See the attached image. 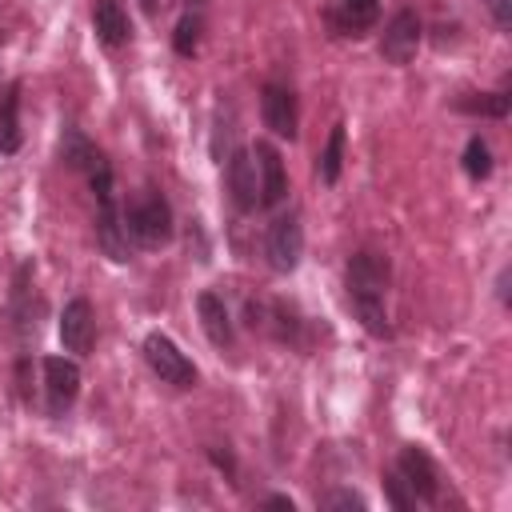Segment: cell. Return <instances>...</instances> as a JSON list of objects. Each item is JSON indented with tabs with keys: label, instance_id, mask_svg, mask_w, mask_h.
<instances>
[{
	"label": "cell",
	"instance_id": "cell-21",
	"mask_svg": "<svg viewBox=\"0 0 512 512\" xmlns=\"http://www.w3.org/2000/svg\"><path fill=\"white\" fill-rule=\"evenodd\" d=\"M464 172H468L472 180L492 176V152H488V144H484L480 136H472V140L464 144Z\"/></svg>",
	"mask_w": 512,
	"mask_h": 512
},
{
	"label": "cell",
	"instance_id": "cell-3",
	"mask_svg": "<svg viewBox=\"0 0 512 512\" xmlns=\"http://www.w3.org/2000/svg\"><path fill=\"white\" fill-rule=\"evenodd\" d=\"M144 360H148V368H152L164 384L192 388V384L200 380L196 364H192V360L176 348V340H168L164 332H148V336H144Z\"/></svg>",
	"mask_w": 512,
	"mask_h": 512
},
{
	"label": "cell",
	"instance_id": "cell-10",
	"mask_svg": "<svg viewBox=\"0 0 512 512\" xmlns=\"http://www.w3.org/2000/svg\"><path fill=\"white\" fill-rule=\"evenodd\" d=\"M92 340H96V320H92V304L84 296H72L60 312V344L64 352H76V356H88L92 352Z\"/></svg>",
	"mask_w": 512,
	"mask_h": 512
},
{
	"label": "cell",
	"instance_id": "cell-25",
	"mask_svg": "<svg viewBox=\"0 0 512 512\" xmlns=\"http://www.w3.org/2000/svg\"><path fill=\"white\" fill-rule=\"evenodd\" d=\"M260 508H288V512H292V508H296V500H292V496H264V500H260Z\"/></svg>",
	"mask_w": 512,
	"mask_h": 512
},
{
	"label": "cell",
	"instance_id": "cell-7",
	"mask_svg": "<svg viewBox=\"0 0 512 512\" xmlns=\"http://www.w3.org/2000/svg\"><path fill=\"white\" fill-rule=\"evenodd\" d=\"M388 276H392V264L384 252H356L348 260V296H384L388 292Z\"/></svg>",
	"mask_w": 512,
	"mask_h": 512
},
{
	"label": "cell",
	"instance_id": "cell-5",
	"mask_svg": "<svg viewBox=\"0 0 512 512\" xmlns=\"http://www.w3.org/2000/svg\"><path fill=\"white\" fill-rule=\"evenodd\" d=\"M44 396L52 416L68 412L72 400L80 396V364L68 356H44Z\"/></svg>",
	"mask_w": 512,
	"mask_h": 512
},
{
	"label": "cell",
	"instance_id": "cell-26",
	"mask_svg": "<svg viewBox=\"0 0 512 512\" xmlns=\"http://www.w3.org/2000/svg\"><path fill=\"white\" fill-rule=\"evenodd\" d=\"M140 8H144L148 16H156V12H160V0H140Z\"/></svg>",
	"mask_w": 512,
	"mask_h": 512
},
{
	"label": "cell",
	"instance_id": "cell-17",
	"mask_svg": "<svg viewBox=\"0 0 512 512\" xmlns=\"http://www.w3.org/2000/svg\"><path fill=\"white\" fill-rule=\"evenodd\" d=\"M60 156H64V164L68 168H76V172H92L96 164H104V156H100V148L84 136V132H76L72 124L64 128V140H60Z\"/></svg>",
	"mask_w": 512,
	"mask_h": 512
},
{
	"label": "cell",
	"instance_id": "cell-23",
	"mask_svg": "<svg viewBox=\"0 0 512 512\" xmlns=\"http://www.w3.org/2000/svg\"><path fill=\"white\" fill-rule=\"evenodd\" d=\"M320 508H324V512H332V508H368V500H364L360 492H348V488H340V492H328V496H320Z\"/></svg>",
	"mask_w": 512,
	"mask_h": 512
},
{
	"label": "cell",
	"instance_id": "cell-14",
	"mask_svg": "<svg viewBox=\"0 0 512 512\" xmlns=\"http://www.w3.org/2000/svg\"><path fill=\"white\" fill-rule=\"evenodd\" d=\"M92 28L104 48H124L132 36V24L120 8V0H92Z\"/></svg>",
	"mask_w": 512,
	"mask_h": 512
},
{
	"label": "cell",
	"instance_id": "cell-6",
	"mask_svg": "<svg viewBox=\"0 0 512 512\" xmlns=\"http://www.w3.org/2000/svg\"><path fill=\"white\" fill-rule=\"evenodd\" d=\"M420 20H416V12L412 8H400L388 24H384V36H380V56L388 60V64H408L412 56H416V48H420Z\"/></svg>",
	"mask_w": 512,
	"mask_h": 512
},
{
	"label": "cell",
	"instance_id": "cell-9",
	"mask_svg": "<svg viewBox=\"0 0 512 512\" xmlns=\"http://www.w3.org/2000/svg\"><path fill=\"white\" fill-rule=\"evenodd\" d=\"M260 116H264V124H268L276 136L296 140L300 108H296L292 88H284V84H264V88H260Z\"/></svg>",
	"mask_w": 512,
	"mask_h": 512
},
{
	"label": "cell",
	"instance_id": "cell-8",
	"mask_svg": "<svg viewBox=\"0 0 512 512\" xmlns=\"http://www.w3.org/2000/svg\"><path fill=\"white\" fill-rule=\"evenodd\" d=\"M396 472L408 480V488H412L416 500H424V504H436L440 500V472H436V464H432V456L424 448H416V444L400 448Z\"/></svg>",
	"mask_w": 512,
	"mask_h": 512
},
{
	"label": "cell",
	"instance_id": "cell-20",
	"mask_svg": "<svg viewBox=\"0 0 512 512\" xmlns=\"http://www.w3.org/2000/svg\"><path fill=\"white\" fill-rule=\"evenodd\" d=\"M172 48H176L180 56H196V48H200V12L180 16V24H176V32H172Z\"/></svg>",
	"mask_w": 512,
	"mask_h": 512
},
{
	"label": "cell",
	"instance_id": "cell-2",
	"mask_svg": "<svg viewBox=\"0 0 512 512\" xmlns=\"http://www.w3.org/2000/svg\"><path fill=\"white\" fill-rule=\"evenodd\" d=\"M120 220H124V232H128V240L132 244H140V248H164L168 240H172V232H176V224H172V204L160 196V192H144V196H136L124 212H120Z\"/></svg>",
	"mask_w": 512,
	"mask_h": 512
},
{
	"label": "cell",
	"instance_id": "cell-1",
	"mask_svg": "<svg viewBox=\"0 0 512 512\" xmlns=\"http://www.w3.org/2000/svg\"><path fill=\"white\" fill-rule=\"evenodd\" d=\"M88 180H92V196H96V244L104 248L108 260L124 264L128 260V232H124V220H120V208H116V184H112L108 160L96 164L88 172Z\"/></svg>",
	"mask_w": 512,
	"mask_h": 512
},
{
	"label": "cell",
	"instance_id": "cell-4",
	"mask_svg": "<svg viewBox=\"0 0 512 512\" xmlns=\"http://www.w3.org/2000/svg\"><path fill=\"white\" fill-rule=\"evenodd\" d=\"M264 256H268V268L272 272H296V264L304 256V228H300V216L296 212H284V216H276L268 224Z\"/></svg>",
	"mask_w": 512,
	"mask_h": 512
},
{
	"label": "cell",
	"instance_id": "cell-13",
	"mask_svg": "<svg viewBox=\"0 0 512 512\" xmlns=\"http://www.w3.org/2000/svg\"><path fill=\"white\" fill-rule=\"evenodd\" d=\"M328 20L340 36H364L380 20V0H332Z\"/></svg>",
	"mask_w": 512,
	"mask_h": 512
},
{
	"label": "cell",
	"instance_id": "cell-22",
	"mask_svg": "<svg viewBox=\"0 0 512 512\" xmlns=\"http://www.w3.org/2000/svg\"><path fill=\"white\" fill-rule=\"evenodd\" d=\"M384 492H388L392 508H416V496H412V488L400 472H384Z\"/></svg>",
	"mask_w": 512,
	"mask_h": 512
},
{
	"label": "cell",
	"instance_id": "cell-18",
	"mask_svg": "<svg viewBox=\"0 0 512 512\" xmlns=\"http://www.w3.org/2000/svg\"><path fill=\"white\" fill-rule=\"evenodd\" d=\"M340 164H344V124H332L320 156H316V176L324 184H336L340 180Z\"/></svg>",
	"mask_w": 512,
	"mask_h": 512
},
{
	"label": "cell",
	"instance_id": "cell-19",
	"mask_svg": "<svg viewBox=\"0 0 512 512\" xmlns=\"http://www.w3.org/2000/svg\"><path fill=\"white\" fill-rule=\"evenodd\" d=\"M456 108H460V112H480V116H496V120H504L508 108H512V92L500 88V92H488V96H480V100H460Z\"/></svg>",
	"mask_w": 512,
	"mask_h": 512
},
{
	"label": "cell",
	"instance_id": "cell-12",
	"mask_svg": "<svg viewBox=\"0 0 512 512\" xmlns=\"http://www.w3.org/2000/svg\"><path fill=\"white\" fill-rule=\"evenodd\" d=\"M224 176H228L232 204H236L240 212L260 208V176H256V160H252V152H232Z\"/></svg>",
	"mask_w": 512,
	"mask_h": 512
},
{
	"label": "cell",
	"instance_id": "cell-11",
	"mask_svg": "<svg viewBox=\"0 0 512 512\" xmlns=\"http://www.w3.org/2000/svg\"><path fill=\"white\" fill-rule=\"evenodd\" d=\"M252 156H256V176H260V208H276V204L288 196L284 156H280L276 144H268V140H256Z\"/></svg>",
	"mask_w": 512,
	"mask_h": 512
},
{
	"label": "cell",
	"instance_id": "cell-24",
	"mask_svg": "<svg viewBox=\"0 0 512 512\" xmlns=\"http://www.w3.org/2000/svg\"><path fill=\"white\" fill-rule=\"evenodd\" d=\"M484 4H488V12H492L496 28L508 32V28H512V0H484Z\"/></svg>",
	"mask_w": 512,
	"mask_h": 512
},
{
	"label": "cell",
	"instance_id": "cell-16",
	"mask_svg": "<svg viewBox=\"0 0 512 512\" xmlns=\"http://www.w3.org/2000/svg\"><path fill=\"white\" fill-rule=\"evenodd\" d=\"M20 140H24V132H20V84L12 80L0 96V152L12 156L20 148Z\"/></svg>",
	"mask_w": 512,
	"mask_h": 512
},
{
	"label": "cell",
	"instance_id": "cell-15",
	"mask_svg": "<svg viewBox=\"0 0 512 512\" xmlns=\"http://www.w3.org/2000/svg\"><path fill=\"white\" fill-rule=\"evenodd\" d=\"M196 312H200L204 336H208L216 348H228V344H232V316H228L224 300H220L216 292H200V296H196Z\"/></svg>",
	"mask_w": 512,
	"mask_h": 512
}]
</instances>
